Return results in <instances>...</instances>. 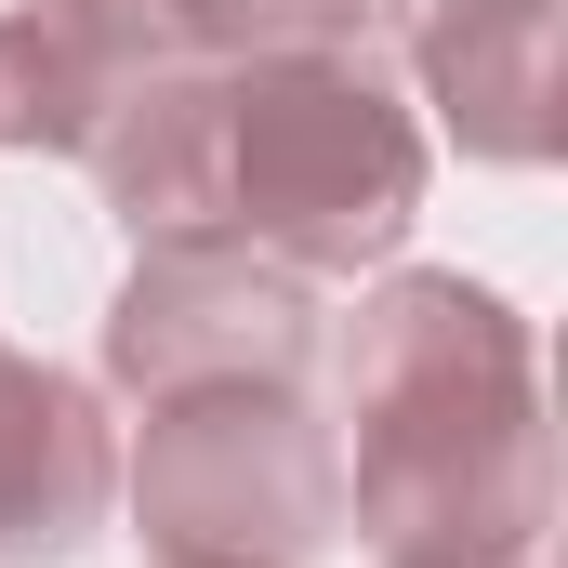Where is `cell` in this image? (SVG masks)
<instances>
[{
    "mask_svg": "<svg viewBox=\"0 0 568 568\" xmlns=\"http://www.w3.org/2000/svg\"><path fill=\"white\" fill-rule=\"evenodd\" d=\"M357 424V542L371 568H529L556 529V424L542 344L503 291L410 265L344 331Z\"/></svg>",
    "mask_w": 568,
    "mask_h": 568,
    "instance_id": "1",
    "label": "cell"
},
{
    "mask_svg": "<svg viewBox=\"0 0 568 568\" xmlns=\"http://www.w3.org/2000/svg\"><path fill=\"white\" fill-rule=\"evenodd\" d=\"M410 212H424V120L357 67V40H331V53H239L225 67L212 239L265 252L291 278H357V265H384L410 239Z\"/></svg>",
    "mask_w": 568,
    "mask_h": 568,
    "instance_id": "2",
    "label": "cell"
},
{
    "mask_svg": "<svg viewBox=\"0 0 568 568\" xmlns=\"http://www.w3.org/2000/svg\"><path fill=\"white\" fill-rule=\"evenodd\" d=\"M159 568H317L344 542V463L304 384H185L145 397V449L120 463Z\"/></svg>",
    "mask_w": 568,
    "mask_h": 568,
    "instance_id": "3",
    "label": "cell"
},
{
    "mask_svg": "<svg viewBox=\"0 0 568 568\" xmlns=\"http://www.w3.org/2000/svg\"><path fill=\"white\" fill-rule=\"evenodd\" d=\"M317 304L291 265L239 239H133V278L106 304V384L185 397V384H304Z\"/></svg>",
    "mask_w": 568,
    "mask_h": 568,
    "instance_id": "4",
    "label": "cell"
},
{
    "mask_svg": "<svg viewBox=\"0 0 568 568\" xmlns=\"http://www.w3.org/2000/svg\"><path fill=\"white\" fill-rule=\"evenodd\" d=\"M463 159H556V0H371Z\"/></svg>",
    "mask_w": 568,
    "mask_h": 568,
    "instance_id": "5",
    "label": "cell"
},
{
    "mask_svg": "<svg viewBox=\"0 0 568 568\" xmlns=\"http://www.w3.org/2000/svg\"><path fill=\"white\" fill-rule=\"evenodd\" d=\"M120 503V436L93 384L0 344V568H67Z\"/></svg>",
    "mask_w": 568,
    "mask_h": 568,
    "instance_id": "6",
    "label": "cell"
},
{
    "mask_svg": "<svg viewBox=\"0 0 568 568\" xmlns=\"http://www.w3.org/2000/svg\"><path fill=\"white\" fill-rule=\"evenodd\" d=\"M212 120H225V67L212 53H159L106 93L93 120V185L133 239H212Z\"/></svg>",
    "mask_w": 568,
    "mask_h": 568,
    "instance_id": "7",
    "label": "cell"
},
{
    "mask_svg": "<svg viewBox=\"0 0 568 568\" xmlns=\"http://www.w3.org/2000/svg\"><path fill=\"white\" fill-rule=\"evenodd\" d=\"M120 80H133V53H120L106 27H80V13H53V0H13V13H0V145L80 159Z\"/></svg>",
    "mask_w": 568,
    "mask_h": 568,
    "instance_id": "8",
    "label": "cell"
},
{
    "mask_svg": "<svg viewBox=\"0 0 568 568\" xmlns=\"http://www.w3.org/2000/svg\"><path fill=\"white\" fill-rule=\"evenodd\" d=\"M172 13V53H331V40H357V13L371 0H159Z\"/></svg>",
    "mask_w": 568,
    "mask_h": 568,
    "instance_id": "9",
    "label": "cell"
},
{
    "mask_svg": "<svg viewBox=\"0 0 568 568\" xmlns=\"http://www.w3.org/2000/svg\"><path fill=\"white\" fill-rule=\"evenodd\" d=\"M529 568H542V556H529Z\"/></svg>",
    "mask_w": 568,
    "mask_h": 568,
    "instance_id": "10",
    "label": "cell"
}]
</instances>
